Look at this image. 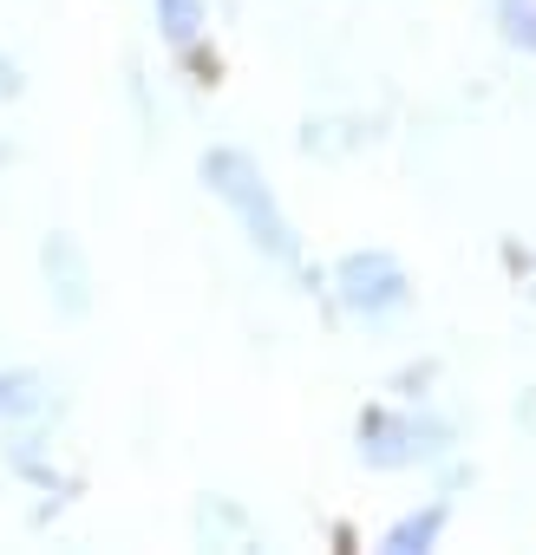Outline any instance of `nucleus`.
Masks as SVG:
<instances>
[{
  "label": "nucleus",
  "instance_id": "obj_3",
  "mask_svg": "<svg viewBox=\"0 0 536 555\" xmlns=\"http://www.w3.org/2000/svg\"><path fill=\"white\" fill-rule=\"evenodd\" d=\"M328 295H334V308H341L347 321L380 327V321H393V314L412 308V274H406V261L386 255V248H347V255L334 261V274H328Z\"/></svg>",
  "mask_w": 536,
  "mask_h": 555
},
{
  "label": "nucleus",
  "instance_id": "obj_6",
  "mask_svg": "<svg viewBox=\"0 0 536 555\" xmlns=\"http://www.w3.org/2000/svg\"><path fill=\"white\" fill-rule=\"evenodd\" d=\"M151 14H157L164 47L183 53V60H196V47L209 34V8H203V0H151Z\"/></svg>",
  "mask_w": 536,
  "mask_h": 555
},
{
  "label": "nucleus",
  "instance_id": "obj_8",
  "mask_svg": "<svg viewBox=\"0 0 536 555\" xmlns=\"http://www.w3.org/2000/svg\"><path fill=\"white\" fill-rule=\"evenodd\" d=\"M490 14H497V34L523 60H536V0H490Z\"/></svg>",
  "mask_w": 536,
  "mask_h": 555
},
{
  "label": "nucleus",
  "instance_id": "obj_1",
  "mask_svg": "<svg viewBox=\"0 0 536 555\" xmlns=\"http://www.w3.org/2000/svg\"><path fill=\"white\" fill-rule=\"evenodd\" d=\"M196 170H203L209 196L229 209V222L242 229V242H248L261 261H276V268H289V274H308L302 235H295V222H289V209H282L276 183L261 177V164H255L248 151L216 144V151H203V164H196Z\"/></svg>",
  "mask_w": 536,
  "mask_h": 555
},
{
  "label": "nucleus",
  "instance_id": "obj_2",
  "mask_svg": "<svg viewBox=\"0 0 536 555\" xmlns=\"http://www.w3.org/2000/svg\"><path fill=\"white\" fill-rule=\"evenodd\" d=\"M354 451L373 470H419L451 451V425L425 405H367L354 425Z\"/></svg>",
  "mask_w": 536,
  "mask_h": 555
},
{
  "label": "nucleus",
  "instance_id": "obj_10",
  "mask_svg": "<svg viewBox=\"0 0 536 555\" xmlns=\"http://www.w3.org/2000/svg\"><path fill=\"white\" fill-rule=\"evenodd\" d=\"M510 261H516V268L529 274V295H536V255H516V248H510Z\"/></svg>",
  "mask_w": 536,
  "mask_h": 555
},
{
  "label": "nucleus",
  "instance_id": "obj_4",
  "mask_svg": "<svg viewBox=\"0 0 536 555\" xmlns=\"http://www.w3.org/2000/svg\"><path fill=\"white\" fill-rule=\"evenodd\" d=\"M40 274H47V301H53L66 321H79V314L92 308V261H86V248H79L66 229H53V235L40 242Z\"/></svg>",
  "mask_w": 536,
  "mask_h": 555
},
{
  "label": "nucleus",
  "instance_id": "obj_7",
  "mask_svg": "<svg viewBox=\"0 0 536 555\" xmlns=\"http://www.w3.org/2000/svg\"><path fill=\"white\" fill-rule=\"evenodd\" d=\"M47 412V379L27 366H0V425H34Z\"/></svg>",
  "mask_w": 536,
  "mask_h": 555
},
{
  "label": "nucleus",
  "instance_id": "obj_5",
  "mask_svg": "<svg viewBox=\"0 0 536 555\" xmlns=\"http://www.w3.org/2000/svg\"><path fill=\"white\" fill-rule=\"evenodd\" d=\"M445 522H451V503H445V496H425L419 509H406V516L386 522L380 548H386V555H425V548H438Z\"/></svg>",
  "mask_w": 536,
  "mask_h": 555
},
{
  "label": "nucleus",
  "instance_id": "obj_9",
  "mask_svg": "<svg viewBox=\"0 0 536 555\" xmlns=\"http://www.w3.org/2000/svg\"><path fill=\"white\" fill-rule=\"evenodd\" d=\"M0 92H8V99H14V92H21V66H14V60H8V53H0Z\"/></svg>",
  "mask_w": 536,
  "mask_h": 555
}]
</instances>
